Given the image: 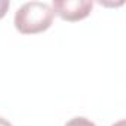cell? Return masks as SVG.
<instances>
[{
    "mask_svg": "<svg viewBox=\"0 0 126 126\" xmlns=\"http://www.w3.org/2000/svg\"><path fill=\"white\" fill-rule=\"evenodd\" d=\"M9 6H11L9 0H0V19L6 15V12L9 11Z\"/></svg>",
    "mask_w": 126,
    "mask_h": 126,
    "instance_id": "cell-4",
    "label": "cell"
},
{
    "mask_svg": "<svg viewBox=\"0 0 126 126\" xmlns=\"http://www.w3.org/2000/svg\"><path fill=\"white\" fill-rule=\"evenodd\" d=\"M53 11L45 2H27L18 8L14 16L15 28L21 34H37L46 31L53 22Z\"/></svg>",
    "mask_w": 126,
    "mask_h": 126,
    "instance_id": "cell-1",
    "label": "cell"
},
{
    "mask_svg": "<svg viewBox=\"0 0 126 126\" xmlns=\"http://www.w3.org/2000/svg\"><path fill=\"white\" fill-rule=\"evenodd\" d=\"M0 126H12V123L5 117H0Z\"/></svg>",
    "mask_w": 126,
    "mask_h": 126,
    "instance_id": "cell-5",
    "label": "cell"
},
{
    "mask_svg": "<svg viewBox=\"0 0 126 126\" xmlns=\"http://www.w3.org/2000/svg\"><path fill=\"white\" fill-rule=\"evenodd\" d=\"M111 126H126V122H125V119H120L119 122H116V123H113Z\"/></svg>",
    "mask_w": 126,
    "mask_h": 126,
    "instance_id": "cell-6",
    "label": "cell"
},
{
    "mask_svg": "<svg viewBox=\"0 0 126 126\" xmlns=\"http://www.w3.org/2000/svg\"><path fill=\"white\" fill-rule=\"evenodd\" d=\"M94 8L92 0H53L52 11L62 19L74 22L85 19Z\"/></svg>",
    "mask_w": 126,
    "mask_h": 126,
    "instance_id": "cell-2",
    "label": "cell"
},
{
    "mask_svg": "<svg viewBox=\"0 0 126 126\" xmlns=\"http://www.w3.org/2000/svg\"><path fill=\"white\" fill-rule=\"evenodd\" d=\"M64 126H96L92 120L86 119V117H82V116H77V117H73L70 119Z\"/></svg>",
    "mask_w": 126,
    "mask_h": 126,
    "instance_id": "cell-3",
    "label": "cell"
}]
</instances>
